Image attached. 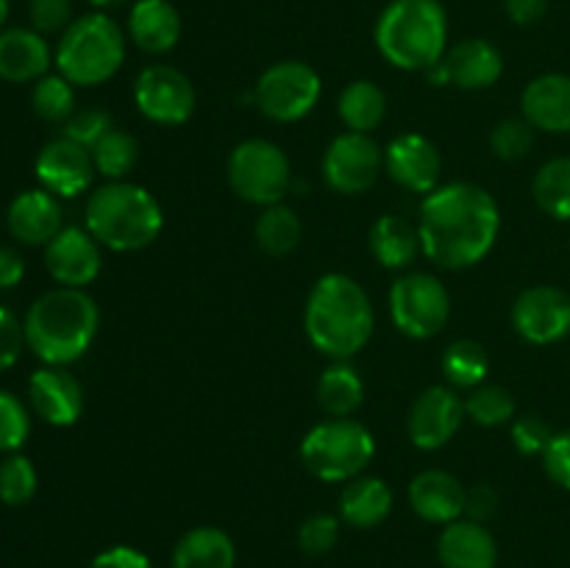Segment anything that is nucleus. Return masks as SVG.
Returning <instances> with one entry per match:
<instances>
[{
	"mask_svg": "<svg viewBox=\"0 0 570 568\" xmlns=\"http://www.w3.org/2000/svg\"><path fill=\"white\" fill-rule=\"evenodd\" d=\"M384 150L371 134L345 131L323 154V178L340 195H362L376 184Z\"/></svg>",
	"mask_w": 570,
	"mask_h": 568,
	"instance_id": "nucleus-11",
	"label": "nucleus"
},
{
	"mask_svg": "<svg viewBox=\"0 0 570 568\" xmlns=\"http://www.w3.org/2000/svg\"><path fill=\"white\" fill-rule=\"evenodd\" d=\"M28 17H31L33 31L45 33H65L72 22V0H31L28 3Z\"/></svg>",
	"mask_w": 570,
	"mask_h": 568,
	"instance_id": "nucleus-42",
	"label": "nucleus"
},
{
	"mask_svg": "<svg viewBox=\"0 0 570 568\" xmlns=\"http://www.w3.org/2000/svg\"><path fill=\"white\" fill-rule=\"evenodd\" d=\"M512 326L532 345L560 343L570 334V295L551 284L527 287L512 304Z\"/></svg>",
	"mask_w": 570,
	"mask_h": 568,
	"instance_id": "nucleus-14",
	"label": "nucleus"
},
{
	"mask_svg": "<svg viewBox=\"0 0 570 568\" xmlns=\"http://www.w3.org/2000/svg\"><path fill=\"white\" fill-rule=\"evenodd\" d=\"M9 234L22 245H48L61 232V206L48 189H26L6 212Z\"/></svg>",
	"mask_w": 570,
	"mask_h": 568,
	"instance_id": "nucleus-21",
	"label": "nucleus"
},
{
	"mask_svg": "<svg viewBox=\"0 0 570 568\" xmlns=\"http://www.w3.org/2000/svg\"><path fill=\"white\" fill-rule=\"evenodd\" d=\"M393 512V490L379 477H356L340 493V518L356 529L379 527Z\"/></svg>",
	"mask_w": 570,
	"mask_h": 568,
	"instance_id": "nucleus-26",
	"label": "nucleus"
},
{
	"mask_svg": "<svg viewBox=\"0 0 570 568\" xmlns=\"http://www.w3.org/2000/svg\"><path fill=\"white\" fill-rule=\"evenodd\" d=\"M111 128L115 126H111L109 111L87 109V111H76V115L65 123V134H61V137L72 139V143H78L81 148L92 150L95 145L111 131Z\"/></svg>",
	"mask_w": 570,
	"mask_h": 568,
	"instance_id": "nucleus-41",
	"label": "nucleus"
},
{
	"mask_svg": "<svg viewBox=\"0 0 570 568\" xmlns=\"http://www.w3.org/2000/svg\"><path fill=\"white\" fill-rule=\"evenodd\" d=\"M337 111L348 131L371 134L373 128L382 126L384 115H387V98H384L382 87L362 78V81H351L340 92Z\"/></svg>",
	"mask_w": 570,
	"mask_h": 568,
	"instance_id": "nucleus-30",
	"label": "nucleus"
},
{
	"mask_svg": "<svg viewBox=\"0 0 570 568\" xmlns=\"http://www.w3.org/2000/svg\"><path fill=\"white\" fill-rule=\"evenodd\" d=\"M37 493V468L28 457L9 454L0 462V501L9 507H20Z\"/></svg>",
	"mask_w": 570,
	"mask_h": 568,
	"instance_id": "nucleus-37",
	"label": "nucleus"
},
{
	"mask_svg": "<svg viewBox=\"0 0 570 568\" xmlns=\"http://www.w3.org/2000/svg\"><path fill=\"white\" fill-rule=\"evenodd\" d=\"M421 248L445 271H465L493 251L501 212L493 195L471 182H451L423 195Z\"/></svg>",
	"mask_w": 570,
	"mask_h": 568,
	"instance_id": "nucleus-1",
	"label": "nucleus"
},
{
	"mask_svg": "<svg viewBox=\"0 0 570 568\" xmlns=\"http://www.w3.org/2000/svg\"><path fill=\"white\" fill-rule=\"evenodd\" d=\"M465 412L479 427H504L515 418V399L501 384H479L465 399Z\"/></svg>",
	"mask_w": 570,
	"mask_h": 568,
	"instance_id": "nucleus-35",
	"label": "nucleus"
},
{
	"mask_svg": "<svg viewBox=\"0 0 570 568\" xmlns=\"http://www.w3.org/2000/svg\"><path fill=\"white\" fill-rule=\"evenodd\" d=\"M89 154H92L95 170H98L100 176H106L109 182H122V178L128 176V170L137 165L139 145L128 131L111 128Z\"/></svg>",
	"mask_w": 570,
	"mask_h": 568,
	"instance_id": "nucleus-34",
	"label": "nucleus"
},
{
	"mask_svg": "<svg viewBox=\"0 0 570 568\" xmlns=\"http://www.w3.org/2000/svg\"><path fill=\"white\" fill-rule=\"evenodd\" d=\"M89 3H92L98 11H106V9H117V6L128 3V0H89Z\"/></svg>",
	"mask_w": 570,
	"mask_h": 568,
	"instance_id": "nucleus-50",
	"label": "nucleus"
},
{
	"mask_svg": "<svg viewBox=\"0 0 570 568\" xmlns=\"http://www.w3.org/2000/svg\"><path fill=\"white\" fill-rule=\"evenodd\" d=\"M499 510V493H495L493 484H476V488L468 490L465 499V516L471 521H488Z\"/></svg>",
	"mask_w": 570,
	"mask_h": 568,
	"instance_id": "nucleus-47",
	"label": "nucleus"
},
{
	"mask_svg": "<svg viewBox=\"0 0 570 568\" xmlns=\"http://www.w3.org/2000/svg\"><path fill=\"white\" fill-rule=\"evenodd\" d=\"M100 265V243L87 228L67 226L45 245V267L61 287L83 290L98 278Z\"/></svg>",
	"mask_w": 570,
	"mask_h": 568,
	"instance_id": "nucleus-17",
	"label": "nucleus"
},
{
	"mask_svg": "<svg viewBox=\"0 0 570 568\" xmlns=\"http://www.w3.org/2000/svg\"><path fill=\"white\" fill-rule=\"evenodd\" d=\"M33 412L50 427H72L83 412V388L65 365H45L28 382Z\"/></svg>",
	"mask_w": 570,
	"mask_h": 568,
	"instance_id": "nucleus-19",
	"label": "nucleus"
},
{
	"mask_svg": "<svg viewBox=\"0 0 570 568\" xmlns=\"http://www.w3.org/2000/svg\"><path fill=\"white\" fill-rule=\"evenodd\" d=\"M373 304L348 273H326L306 298V337L321 354L343 362L360 354L373 337Z\"/></svg>",
	"mask_w": 570,
	"mask_h": 568,
	"instance_id": "nucleus-2",
	"label": "nucleus"
},
{
	"mask_svg": "<svg viewBox=\"0 0 570 568\" xmlns=\"http://www.w3.org/2000/svg\"><path fill=\"white\" fill-rule=\"evenodd\" d=\"M376 48L399 70L426 72L449 50V17L440 0H390L376 20Z\"/></svg>",
	"mask_w": 570,
	"mask_h": 568,
	"instance_id": "nucleus-4",
	"label": "nucleus"
},
{
	"mask_svg": "<svg viewBox=\"0 0 570 568\" xmlns=\"http://www.w3.org/2000/svg\"><path fill=\"white\" fill-rule=\"evenodd\" d=\"M6 20H9V0H0V28Z\"/></svg>",
	"mask_w": 570,
	"mask_h": 568,
	"instance_id": "nucleus-51",
	"label": "nucleus"
},
{
	"mask_svg": "<svg viewBox=\"0 0 570 568\" xmlns=\"http://www.w3.org/2000/svg\"><path fill=\"white\" fill-rule=\"evenodd\" d=\"M33 167H37V178L42 189L53 193L56 198H76L92 184L95 176L92 154L67 137L45 145Z\"/></svg>",
	"mask_w": 570,
	"mask_h": 568,
	"instance_id": "nucleus-18",
	"label": "nucleus"
},
{
	"mask_svg": "<svg viewBox=\"0 0 570 568\" xmlns=\"http://www.w3.org/2000/svg\"><path fill=\"white\" fill-rule=\"evenodd\" d=\"M490 148L499 159L521 161L534 148V126L527 117H504L490 134Z\"/></svg>",
	"mask_w": 570,
	"mask_h": 568,
	"instance_id": "nucleus-38",
	"label": "nucleus"
},
{
	"mask_svg": "<svg viewBox=\"0 0 570 568\" xmlns=\"http://www.w3.org/2000/svg\"><path fill=\"white\" fill-rule=\"evenodd\" d=\"M165 226L159 200L134 182H109L95 189L87 200V232L104 248L142 251L156 243Z\"/></svg>",
	"mask_w": 570,
	"mask_h": 568,
	"instance_id": "nucleus-5",
	"label": "nucleus"
},
{
	"mask_svg": "<svg viewBox=\"0 0 570 568\" xmlns=\"http://www.w3.org/2000/svg\"><path fill=\"white\" fill-rule=\"evenodd\" d=\"M128 37L145 53H170L181 39V14L170 0H137L128 14Z\"/></svg>",
	"mask_w": 570,
	"mask_h": 568,
	"instance_id": "nucleus-25",
	"label": "nucleus"
},
{
	"mask_svg": "<svg viewBox=\"0 0 570 568\" xmlns=\"http://www.w3.org/2000/svg\"><path fill=\"white\" fill-rule=\"evenodd\" d=\"M53 61L59 76L76 87H98L126 61V33L104 11L83 14L61 33Z\"/></svg>",
	"mask_w": 570,
	"mask_h": 568,
	"instance_id": "nucleus-6",
	"label": "nucleus"
},
{
	"mask_svg": "<svg viewBox=\"0 0 570 568\" xmlns=\"http://www.w3.org/2000/svg\"><path fill=\"white\" fill-rule=\"evenodd\" d=\"M384 170L410 193L429 195L440 187L443 156L438 145L423 134H401L384 150Z\"/></svg>",
	"mask_w": 570,
	"mask_h": 568,
	"instance_id": "nucleus-16",
	"label": "nucleus"
},
{
	"mask_svg": "<svg viewBox=\"0 0 570 568\" xmlns=\"http://www.w3.org/2000/svg\"><path fill=\"white\" fill-rule=\"evenodd\" d=\"M521 111L534 131L570 134V76L546 72L529 81L521 95Z\"/></svg>",
	"mask_w": 570,
	"mask_h": 568,
	"instance_id": "nucleus-22",
	"label": "nucleus"
},
{
	"mask_svg": "<svg viewBox=\"0 0 570 568\" xmlns=\"http://www.w3.org/2000/svg\"><path fill=\"white\" fill-rule=\"evenodd\" d=\"M340 538V521L328 512H317V516H309L298 529V546L304 555L321 557L328 555V551L337 546Z\"/></svg>",
	"mask_w": 570,
	"mask_h": 568,
	"instance_id": "nucleus-40",
	"label": "nucleus"
},
{
	"mask_svg": "<svg viewBox=\"0 0 570 568\" xmlns=\"http://www.w3.org/2000/svg\"><path fill=\"white\" fill-rule=\"evenodd\" d=\"M490 371V356L476 340H454L443 354V373L454 388L473 390L484 384Z\"/></svg>",
	"mask_w": 570,
	"mask_h": 568,
	"instance_id": "nucleus-33",
	"label": "nucleus"
},
{
	"mask_svg": "<svg viewBox=\"0 0 570 568\" xmlns=\"http://www.w3.org/2000/svg\"><path fill=\"white\" fill-rule=\"evenodd\" d=\"M371 251L384 267H410L421 254V232L401 215H382L371 226Z\"/></svg>",
	"mask_w": 570,
	"mask_h": 568,
	"instance_id": "nucleus-27",
	"label": "nucleus"
},
{
	"mask_svg": "<svg viewBox=\"0 0 570 568\" xmlns=\"http://www.w3.org/2000/svg\"><path fill=\"white\" fill-rule=\"evenodd\" d=\"M50 48L33 28H6L0 31V78L9 84L39 81L48 76Z\"/></svg>",
	"mask_w": 570,
	"mask_h": 568,
	"instance_id": "nucleus-23",
	"label": "nucleus"
},
{
	"mask_svg": "<svg viewBox=\"0 0 570 568\" xmlns=\"http://www.w3.org/2000/svg\"><path fill=\"white\" fill-rule=\"evenodd\" d=\"M234 540L217 527H195L173 549V568H234Z\"/></svg>",
	"mask_w": 570,
	"mask_h": 568,
	"instance_id": "nucleus-28",
	"label": "nucleus"
},
{
	"mask_svg": "<svg viewBox=\"0 0 570 568\" xmlns=\"http://www.w3.org/2000/svg\"><path fill=\"white\" fill-rule=\"evenodd\" d=\"M376 440L354 418H328L301 440V462L321 482H351L371 466Z\"/></svg>",
	"mask_w": 570,
	"mask_h": 568,
	"instance_id": "nucleus-7",
	"label": "nucleus"
},
{
	"mask_svg": "<svg viewBox=\"0 0 570 568\" xmlns=\"http://www.w3.org/2000/svg\"><path fill=\"white\" fill-rule=\"evenodd\" d=\"M89 568H154L148 557L134 546H111V549L100 551Z\"/></svg>",
	"mask_w": 570,
	"mask_h": 568,
	"instance_id": "nucleus-46",
	"label": "nucleus"
},
{
	"mask_svg": "<svg viewBox=\"0 0 570 568\" xmlns=\"http://www.w3.org/2000/svg\"><path fill=\"white\" fill-rule=\"evenodd\" d=\"M551 438H554V432H551V427L540 415H523L518 421H512V443H515V449L521 454L543 457Z\"/></svg>",
	"mask_w": 570,
	"mask_h": 568,
	"instance_id": "nucleus-43",
	"label": "nucleus"
},
{
	"mask_svg": "<svg viewBox=\"0 0 570 568\" xmlns=\"http://www.w3.org/2000/svg\"><path fill=\"white\" fill-rule=\"evenodd\" d=\"M465 415V401L456 395V390L434 384V388L423 390L412 404L406 432H410L415 449L438 451L460 432Z\"/></svg>",
	"mask_w": 570,
	"mask_h": 568,
	"instance_id": "nucleus-15",
	"label": "nucleus"
},
{
	"mask_svg": "<svg viewBox=\"0 0 570 568\" xmlns=\"http://www.w3.org/2000/svg\"><path fill=\"white\" fill-rule=\"evenodd\" d=\"M468 490L454 473L429 468L410 482V505L423 521L429 523H454L465 516Z\"/></svg>",
	"mask_w": 570,
	"mask_h": 568,
	"instance_id": "nucleus-20",
	"label": "nucleus"
},
{
	"mask_svg": "<svg viewBox=\"0 0 570 568\" xmlns=\"http://www.w3.org/2000/svg\"><path fill=\"white\" fill-rule=\"evenodd\" d=\"M289 182L293 173H289L287 154L271 139H245L228 156V184L248 204H282Z\"/></svg>",
	"mask_w": 570,
	"mask_h": 568,
	"instance_id": "nucleus-8",
	"label": "nucleus"
},
{
	"mask_svg": "<svg viewBox=\"0 0 570 568\" xmlns=\"http://www.w3.org/2000/svg\"><path fill=\"white\" fill-rule=\"evenodd\" d=\"M31 106L45 123H67L76 115V92L65 76H42L33 84Z\"/></svg>",
	"mask_w": 570,
	"mask_h": 568,
	"instance_id": "nucleus-36",
	"label": "nucleus"
},
{
	"mask_svg": "<svg viewBox=\"0 0 570 568\" xmlns=\"http://www.w3.org/2000/svg\"><path fill=\"white\" fill-rule=\"evenodd\" d=\"M98 326V304L78 287H56L39 295L22 321L26 345L45 365H70L81 360L95 343Z\"/></svg>",
	"mask_w": 570,
	"mask_h": 568,
	"instance_id": "nucleus-3",
	"label": "nucleus"
},
{
	"mask_svg": "<svg viewBox=\"0 0 570 568\" xmlns=\"http://www.w3.org/2000/svg\"><path fill=\"white\" fill-rule=\"evenodd\" d=\"M26 349V329L17 321L14 312L0 306V371L14 365Z\"/></svg>",
	"mask_w": 570,
	"mask_h": 568,
	"instance_id": "nucleus-45",
	"label": "nucleus"
},
{
	"mask_svg": "<svg viewBox=\"0 0 570 568\" xmlns=\"http://www.w3.org/2000/svg\"><path fill=\"white\" fill-rule=\"evenodd\" d=\"M438 557L443 568H495L499 546L482 523L460 518L440 535Z\"/></svg>",
	"mask_w": 570,
	"mask_h": 568,
	"instance_id": "nucleus-24",
	"label": "nucleus"
},
{
	"mask_svg": "<svg viewBox=\"0 0 570 568\" xmlns=\"http://www.w3.org/2000/svg\"><path fill=\"white\" fill-rule=\"evenodd\" d=\"M549 11V0H507V14L515 26H534Z\"/></svg>",
	"mask_w": 570,
	"mask_h": 568,
	"instance_id": "nucleus-48",
	"label": "nucleus"
},
{
	"mask_svg": "<svg viewBox=\"0 0 570 568\" xmlns=\"http://www.w3.org/2000/svg\"><path fill=\"white\" fill-rule=\"evenodd\" d=\"M451 295L432 273H404L390 287V317L412 340H429L449 323Z\"/></svg>",
	"mask_w": 570,
	"mask_h": 568,
	"instance_id": "nucleus-9",
	"label": "nucleus"
},
{
	"mask_svg": "<svg viewBox=\"0 0 570 568\" xmlns=\"http://www.w3.org/2000/svg\"><path fill=\"white\" fill-rule=\"evenodd\" d=\"M532 195L546 215L570 221V156H557L534 173Z\"/></svg>",
	"mask_w": 570,
	"mask_h": 568,
	"instance_id": "nucleus-32",
	"label": "nucleus"
},
{
	"mask_svg": "<svg viewBox=\"0 0 570 568\" xmlns=\"http://www.w3.org/2000/svg\"><path fill=\"white\" fill-rule=\"evenodd\" d=\"M134 104L159 126H181L195 115V87L181 70L170 65L145 67L134 84Z\"/></svg>",
	"mask_w": 570,
	"mask_h": 568,
	"instance_id": "nucleus-12",
	"label": "nucleus"
},
{
	"mask_svg": "<svg viewBox=\"0 0 570 568\" xmlns=\"http://www.w3.org/2000/svg\"><path fill=\"white\" fill-rule=\"evenodd\" d=\"M28 432H31V418L26 404L9 390H0V451L14 454L28 440Z\"/></svg>",
	"mask_w": 570,
	"mask_h": 568,
	"instance_id": "nucleus-39",
	"label": "nucleus"
},
{
	"mask_svg": "<svg viewBox=\"0 0 570 568\" xmlns=\"http://www.w3.org/2000/svg\"><path fill=\"white\" fill-rule=\"evenodd\" d=\"M543 468L546 477L562 490H570V429L568 432H557L551 443L543 451Z\"/></svg>",
	"mask_w": 570,
	"mask_h": 568,
	"instance_id": "nucleus-44",
	"label": "nucleus"
},
{
	"mask_svg": "<svg viewBox=\"0 0 570 568\" xmlns=\"http://www.w3.org/2000/svg\"><path fill=\"white\" fill-rule=\"evenodd\" d=\"M26 276V262L14 248H0V290H11Z\"/></svg>",
	"mask_w": 570,
	"mask_h": 568,
	"instance_id": "nucleus-49",
	"label": "nucleus"
},
{
	"mask_svg": "<svg viewBox=\"0 0 570 568\" xmlns=\"http://www.w3.org/2000/svg\"><path fill=\"white\" fill-rule=\"evenodd\" d=\"M301 217L295 215V209L284 204L265 206V212L256 221V245H259L265 254L271 256H287L298 248L301 243Z\"/></svg>",
	"mask_w": 570,
	"mask_h": 568,
	"instance_id": "nucleus-31",
	"label": "nucleus"
},
{
	"mask_svg": "<svg viewBox=\"0 0 570 568\" xmlns=\"http://www.w3.org/2000/svg\"><path fill=\"white\" fill-rule=\"evenodd\" d=\"M504 72V56L488 39H462L454 48L445 50L443 59L429 67L426 76L434 87H456L476 92L499 84Z\"/></svg>",
	"mask_w": 570,
	"mask_h": 568,
	"instance_id": "nucleus-13",
	"label": "nucleus"
},
{
	"mask_svg": "<svg viewBox=\"0 0 570 568\" xmlns=\"http://www.w3.org/2000/svg\"><path fill=\"white\" fill-rule=\"evenodd\" d=\"M365 401V382L348 365V360L334 362L317 379V404L328 418H351Z\"/></svg>",
	"mask_w": 570,
	"mask_h": 568,
	"instance_id": "nucleus-29",
	"label": "nucleus"
},
{
	"mask_svg": "<svg viewBox=\"0 0 570 568\" xmlns=\"http://www.w3.org/2000/svg\"><path fill=\"white\" fill-rule=\"evenodd\" d=\"M323 92L321 76L298 59L276 61L259 76L254 87V104L276 123L304 120L317 106Z\"/></svg>",
	"mask_w": 570,
	"mask_h": 568,
	"instance_id": "nucleus-10",
	"label": "nucleus"
}]
</instances>
